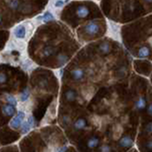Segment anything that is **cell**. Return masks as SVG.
I'll return each instance as SVG.
<instances>
[{
  "instance_id": "obj_1",
  "label": "cell",
  "mask_w": 152,
  "mask_h": 152,
  "mask_svg": "<svg viewBox=\"0 0 152 152\" xmlns=\"http://www.w3.org/2000/svg\"><path fill=\"white\" fill-rule=\"evenodd\" d=\"M108 31L109 34L113 39L120 41L121 40V27L119 24L112 21H108Z\"/></svg>"
},
{
  "instance_id": "obj_2",
  "label": "cell",
  "mask_w": 152,
  "mask_h": 152,
  "mask_svg": "<svg viewBox=\"0 0 152 152\" xmlns=\"http://www.w3.org/2000/svg\"><path fill=\"white\" fill-rule=\"evenodd\" d=\"M25 116H26V114L24 111H18L16 115L12 119L11 122H10V126L14 128V129L20 127L21 125H22V123L24 122Z\"/></svg>"
},
{
  "instance_id": "obj_3",
  "label": "cell",
  "mask_w": 152,
  "mask_h": 152,
  "mask_svg": "<svg viewBox=\"0 0 152 152\" xmlns=\"http://www.w3.org/2000/svg\"><path fill=\"white\" fill-rule=\"evenodd\" d=\"M12 35L14 38L19 40L25 39L27 36V28L26 26L24 24H20V25H17L15 28H13L12 31Z\"/></svg>"
},
{
  "instance_id": "obj_4",
  "label": "cell",
  "mask_w": 152,
  "mask_h": 152,
  "mask_svg": "<svg viewBox=\"0 0 152 152\" xmlns=\"http://www.w3.org/2000/svg\"><path fill=\"white\" fill-rule=\"evenodd\" d=\"M100 31V26L95 21H89L87 25L85 26V31L87 34L90 36L96 35Z\"/></svg>"
},
{
  "instance_id": "obj_5",
  "label": "cell",
  "mask_w": 152,
  "mask_h": 152,
  "mask_svg": "<svg viewBox=\"0 0 152 152\" xmlns=\"http://www.w3.org/2000/svg\"><path fill=\"white\" fill-rule=\"evenodd\" d=\"M34 126V120H33V117L30 116L28 119V121L23 122L21 125V132L23 134H27L28 132H30V130Z\"/></svg>"
},
{
  "instance_id": "obj_6",
  "label": "cell",
  "mask_w": 152,
  "mask_h": 152,
  "mask_svg": "<svg viewBox=\"0 0 152 152\" xmlns=\"http://www.w3.org/2000/svg\"><path fill=\"white\" fill-rule=\"evenodd\" d=\"M2 112H3L4 115L12 117L15 114L16 109H15V107H13V106H12V104H4V106L2 107Z\"/></svg>"
},
{
  "instance_id": "obj_7",
  "label": "cell",
  "mask_w": 152,
  "mask_h": 152,
  "mask_svg": "<svg viewBox=\"0 0 152 152\" xmlns=\"http://www.w3.org/2000/svg\"><path fill=\"white\" fill-rule=\"evenodd\" d=\"M76 14L79 18H86L89 14V9L85 5H81L76 10Z\"/></svg>"
},
{
  "instance_id": "obj_8",
  "label": "cell",
  "mask_w": 152,
  "mask_h": 152,
  "mask_svg": "<svg viewBox=\"0 0 152 152\" xmlns=\"http://www.w3.org/2000/svg\"><path fill=\"white\" fill-rule=\"evenodd\" d=\"M70 74H71V77H72L75 81L82 80L84 78V76H85L84 70L82 69H80V68H76L73 70H71Z\"/></svg>"
},
{
  "instance_id": "obj_9",
  "label": "cell",
  "mask_w": 152,
  "mask_h": 152,
  "mask_svg": "<svg viewBox=\"0 0 152 152\" xmlns=\"http://www.w3.org/2000/svg\"><path fill=\"white\" fill-rule=\"evenodd\" d=\"M110 50H111L110 44H109V43H107V42H103L99 46V50L103 54H107V53H109V52H110Z\"/></svg>"
},
{
  "instance_id": "obj_10",
  "label": "cell",
  "mask_w": 152,
  "mask_h": 152,
  "mask_svg": "<svg viewBox=\"0 0 152 152\" xmlns=\"http://www.w3.org/2000/svg\"><path fill=\"white\" fill-rule=\"evenodd\" d=\"M119 145L124 147H129L133 145V141L131 138H129L128 136H125L119 141Z\"/></svg>"
},
{
  "instance_id": "obj_11",
  "label": "cell",
  "mask_w": 152,
  "mask_h": 152,
  "mask_svg": "<svg viewBox=\"0 0 152 152\" xmlns=\"http://www.w3.org/2000/svg\"><path fill=\"white\" fill-rule=\"evenodd\" d=\"M69 62V56L66 55L65 53H59L57 56V63L59 66H63Z\"/></svg>"
},
{
  "instance_id": "obj_12",
  "label": "cell",
  "mask_w": 152,
  "mask_h": 152,
  "mask_svg": "<svg viewBox=\"0 0 152 152\" xmlns=\"http://www.w3.org/2000/svg\"><path fill=\"white\" fill-rule=\"evenodd\" d=\"M76 97H77V94H76V92L72 89H69L65 92V98L66 101H69V102L75 101Z\"/></svg>"
},
{
  "instance_id": "obj_13",
  "label": "cell",
  "mask_w": 152,
  "mask_h": 152,
  "mask_svg": "<svg viewBox=\"0 0 152 152\" xmlns=\"http://www.w3.org/2000/svg\"><path fill=\"white\" fill-rule=\"evenodd\" d=\"M150 55V50L147 47H142L138 51V57L139 58H146Z\"/></svg>"
},
{
  "instance_id": "obj_14",
  "label": "cell",
  "mask_w": 152,
  "mask_h": 152,
  "mask_svg": "<svg viewBox=\"0 0 152 152\" xmlns=\"http://www.w3.org/2000/svg\"><path fill=\"white\" fill-rule=\"evenodd\" d=\"M39 18H41V19H42V21L44 22V23H48V22H50V21H53V20H54L53 14H52L51 12H45V13L43 14L42 16H40Z\"/></svg>"
},
{
  "instance_id": "obj_15",
  "label": "cell",
  "mask_w": 152,
  "mask_h": 152,
  "mask_svg": "<svg viewBox=\"0 0 152 152\" xmlns=\"http://www.w3.org/2000/svg\"><path fill=\"white\" fill-rule=\"evenodd\" d=\"M86 126H87V121L83 118L78 119V120L74 123V127L76 129H83V128L86 127Z\"/></svg>"
},
{
  "instance_id": "obj_16",
  "label": "cell",
  "mask_w": 152,
  "mask_h": 152,
  "mask_svg": "<svg viewBox=\"0 0 152 152\" xmlns=\"http://www.w3.org/2000/svg\"><path fill=\"white\" fill-rule=\"evenodd\" d=\"M53 53H54V48L50 47V46L46 47L45 49H43V50H42V55L44 57H50Z\"/></svg>"
},
{
  "instance_id": "obj_17",
  "label": "cell",
  "mask_w": 152,
  "mask_h": 152,
  "mask_svg": "<svg viewBox=\"0 0 152 152\" xmlns=\"http://www.w3.org/2000/svg\"><path fill=\"white\" fill-rule=\"evenodd\" d=\"M30 95H31V91H30V88H26L25 89L23 90L20 94V101L21 102H26L28 101V99L30 98Z\"/></svg>"
},
{
  "instance_id": "obj_18",
  "label": "cell",
  "mask_w": 152,
  "mask_h": 152,
  "mask_svg": "<svg viewBox=\"0 0 152 152\" xmlns=\"http://www.w3.org/2000/svg\"><path fill=\"white\" fill-rule=\"evenodd\" d=\"M99 144V139L96 137H92L90 138L88 142V146L89 148H94V147H96Z\"/></svg>"
},
{
  "instance_id": "obj_19",
  "label": "cell",
  "mask_w": 152,
  "mask_h": 152,
  "mask_svg": "<svg viewBox=\"0 0 152 152\" xmlns=\"http://www.w3.org/2000/svg\"><path fill=\"white\" fill-rule=\"evenodd\" d=\"M135 107L137 109H144L145 107V100L144 98H139L135 104Z\"/></svg>"
},
{
  "instance_id": "obj_20",
  "label": "cell",
  "mask_w": 152,
  "mask_h": 152,
  "mask_svg": "<svg viewBox=\"0 0 152 152\" xmlns=\"http://www.w3.org/2000/svg\"><path fill=\"white\" fill-rule=\"evenodd\" d=\"M6 101L8 102V104H12L13 107L17 106V100L15 97L12 96V95H6Z\"/></svg>"
},
{
  "instance_id": "obj_21",
  "label": "cell",
  "mask_w": 152,
  "mask_h": 152,
  "mask_svg": "<svg viewBox=\"0 0 152 152\" xmlns=\"http://www.w3.org/2000/svg\"><path fill=\"white\" fill-rule=\"evenodd\" d=\"M19 5H20L19 0H11V1L9 2V7L12 10H13V11H15V10L19 8Z\"/></svg>"
},
{
  "instance_id": "obj_22",
  "label": "cell",
  "mask_w": 152,
  "mask_h": 152,
  "mask_svg": "<svg viewBox=\"0 0 152 152\" xmlns=\"http://www.w3.org/2000/svg\"><path fill=\"white\" fill-rule=\"evenodd\" d=\"M54 7L55 8H63L64 5H65V1L64 0H56V1L54 2Z\"/></svg>"
},
{
  "instance_id": "obj_23",
  "label": "cell",
  "mask_w": 152,
  "mask_h": 152,
  "mask_svg": "<svg viewBox=\"0 0 152 152\" xmlns=\"http://www.w3.org/2000/svg\"><path fill=\"white\" fill-rule=\"evenodd\" d=\"M7 82V75L4 72H0V85Z\"/></svg>"
},
{
  "instance_id": "obj_24",
  "label": "cell",
  "mask_w": 152,
  "mask_h": 152,
  "mask_svg": "<svg viewBox=\"0 0 152 152\" xmlns=\"http://www.w3.org/2000/svg\"><path fill=\"white\" fill-rule=\"evenodd\" d=\"M100 152H111V149H110V147H109V145H104L101 146V149H100Z\"/></svg>"
},
{
  "instance_id": "obj_25",
  "label": "cell",
  "mask_w": 152,
  "mask_h": 152,
  "mask_svg": "<svg viewBox=\"0 0 152 152\" xmlns=\"http://www.w3.org/2000/svg\"><path fill=\"white\" fill-rule=\"evenodd\" d=\"M146 130L148 131V132H150V133H152V123H150V124H148V125H147Z\"/></svg>"
},
{
  "instance_id": "obj_26",
  "label": "cell",
  "mask_w": 152,
  "mask_h": 152,
  "mask_svg": "<svg viewBox=\"0 0 152 152\" xmlns=\"http://www.w3.org/2000/svg\"><path fill=\"white\" fill-rule=\"evenodd\" d=\"M66 150H68V146H63L58 150V152H66Z\"/></svg>"
},
{
  "instance_id": "obj_27",
  "label": "cell",
  "mask_w": 152,
  "mask_h": 152,
  "mask_svg": "<svg viewBox=\"0 0 152 152\" xmlns=\"http://www.w3.org/2000/svg\"><path fill=\"white\" fill-rule=\"evenodd\" d=\"M147 111H148V113L150 114V115H152V104L148 107V108H147Z\"/></svg>"
},
{
  "instance_id": "obj_28",
  "label": "cell",
  "mask_w": 152,
  "mask_h": 152,
  "mask_svg": "<svg viewBox=\"0 0 152 152\" xmlns=\"http://www.w3.org/2000/svg\"><path fill=\"white\" fill-rule=\"evenodd\" d=\"M147 147H148V148H152V142H149L148 144H147Z\"/></svg>"
},
{
  "instance_id": "obj_29",
  "label": "cell",
  "mask_w": 152,
  "mask_h": 152,
  "mask_svg": "<svg viewBox=\"0 0 152 152\" xmlns=\"http://www.w3.org/2000/svg\"><path fill=\"white\" fill-rule=\"evenodd\" d=\"M148 43H149V45H150V47L152 48V36L149 38V39H148Z\"/></svg>"
},
{
  "instance_id": "obj_30",
  "label": "cell",
  "mask_w": 152,
  "mask_h": 152,
  "mask_svg": "<svg viewBox=\"0 0 152 152\" xmlns=\"http://www.w3.org/2000/svg\"><path fill=\"white\" fill-rule=\"evenodd\" d=\"M146 2H148V3H151L152 2V0H145Z\"/></svg>"
},
{
  "instance_id": "obj_31",
  "label": "cell",
  "mask_w": 152,
  "mask_h": 152,
  "mask_svg": "<svg viewBox=\"0 0 152 152\" xmlns=\"http://www.w3.org/2000/svg\"><path fill=\"white\" fill-rule=\"evenodd\" d=\"M2 22V17H1V15H0V23Z\"/></svg>"
}]
</instances>
